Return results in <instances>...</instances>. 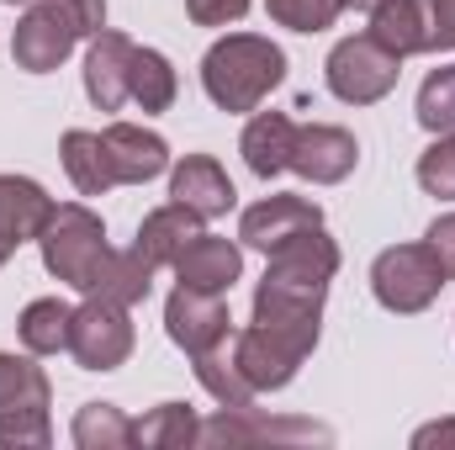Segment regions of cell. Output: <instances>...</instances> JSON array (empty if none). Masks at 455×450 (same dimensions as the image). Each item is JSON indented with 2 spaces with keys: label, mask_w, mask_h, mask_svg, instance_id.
Returning a JSON list of instances; mask_svg holds the SVG:
<instances>
[{
  "label": "cell",
  "mask_w": 455,
  "mask_h": 450,
  "mask_svg": "<svg viewBox=\"0 0 455 450\" xmlns=\"http://www.w3.org/2000/svg\"><path fill=\"white\" fill-rule=\"evenodd\" d=\"M334 270H339V244L323 228H307L291 244L270 249V265L254 286V324L318 329Z\"/></svg>",
  "instance_id": "cell-1"
},
{
  "label": "cell",
  "mask_w": 455,
  "mask_h": 450,
  "mask_svg": "<svg viewBox=\"0 0 455 450\" xmlns=\"http://www.w3.org/2000/svg\"><path fill=\"white\" fill-rule=\"evenodd\" d=\"M286 80V53L259 32H228L202 59V85L218 112H254Z\"/></svg>",
  "instance_id": "cell-2"
},
{
  "label": "cell",
  "mask_w": 455,
  "mask_h": 450,
  "mask_svg": "<svg viewBox=\"0 0 455 450\" xmlns=\"http://www.w3.org/2000/svg\"><path fill=\"white\" fill-rule=\"evenodd\" d=\"M96 32H107V0H32L16 21L11 59L27 75H48L75 53L80 37Z\"/></svg>",
  "instance_id": "cell-3"
},
{
  "label": "cell",
  "mask_w": 455,
  "mask_h": 450,
  "mask_svg": "<svg viewBox=\"0 0 455 450\" xmlns=\"http://www.w3.org/2000/svg\"><path fill=\"white\" fill-rule=\"evenodd\" d=\"M37 249H43L48 276L69 281L75 292H91L96 270H101L107 254H112V244H107V223H101L85 202H64V207H53V218H48L43 233H37Z\"/></svg>",
  "instance_id": "cell-4"
},
{
  "label": "cell",
  "mask_w": 455,
  "mask_h": 450,
  "mask_svg": "<svg viewBox=\"0 0 455 450\" xmlns=\"http://www.w3.org/2000/svg\"><path fill=\"white\" fill-rule=\"evenodd\" d=\"M318 350V329H286V324H249L233 339V366L254 392H281L302 360Z\"/></svg>",
  "instance_id": "cell-5"
},
{
  "label": "cell",
  "mask_w": 455,
  "mask_h": 450,
  "mask_svg": "<svg viewBox=\"0 0 455 450\" xmlns=\"http://www.w3.org/2000/svg\"><path fill=\"white\" fill-rule=\"evenodd\" d=\"M440 286H445V270L429 254V244H392L371 265V292L387 313H424L440 297Z\"/></svg>",
  "instance_id": "cell-6"
},
{
  "label": "cell",
  "mask_w": 455,
  "mask_h": 450,
  "mask_svg": "<svg viewBox=\"0 0 455 450\" xmlns=\"http://www.w3.org/2000/svg\"><path fill=\"white\" fill-rule=\"evenodd\" d=\"M323 75H329V91L339 96L344 107H371V101H381V96L397 85L403 59H397V53H387L371 32H360V37L334 43V53H329V64H323Z\"/></svg>",
  "instance_id": "cell-7"
},
{
  "label": "cell",
  "mask_w": 455,
  "mask_h": 450,
  "mask_svg": "<svg viewBox=\"0 0 455 450\" xmlns=\"http://www.w3.org/2000/svg\"><path fill=\"white\" fill-rule=\"evenodd\" d=\"M69 355L85 371H116L132 355V318L112 297H85L69 318Z\"/></svg>",
  "instance_id": "cell-8"
},
{
  "label": "cell",
  "mask_w": 455,
  "mask_h": 450,
  "mask_svg": "<svg viewBox=\"0 0 455 450\" xmlns=\"http://www.w3.org/2000/svg\"><path fill=\"white\" fill-rule=\"evenodd\" d=\"M164 334L175 339L186 355H202V350H218L233 334V318H228L223 292H196V286H175L170 302H164Z\"/></svg>",
  "instance_id": "cell-9"
},
{
  "label": "cell",
  "mask_w": 455,
  "mask_h": 450,
  "mask_svg": "<svg viewBox=\"0 0 455 450\" xmlns=\"http://www.w3.org/2000/svg\"><path fill=\"white\" fill-rule=\"evenodd\" d=\"M254 440H334L323 424L313 419H265L254 403L218 408L207 424H196V446H254Z\"/></svg>",
  "instance_id": "cell-10"
},
{
  "label": "cell",
  "mask_w": 455,
  "mask_h": 450,
  "mask_svg": "<svg viewBox=\"0 0 455 450\" xmlns=\"http://www.w3.org/2000/svg\"><path fill=\"white\" fill-rule=\"evenodd\" d=\"M355 165H360V143H355L349 127H334V122H307V127H297V138H291V170H297L302 181H313V186H339V181L355 175Z\"/></svg>",
  "instance_id": "cell-11"
},
{
  "label": "cell",
  "mask_w": 455,
  "mask_h": 450,
  "mask_svg": "<svg viewBox=\"0 0 455 450\" xmlns=\"http://www.w3.org/2000/svg\"><path fill=\"white\" fill-rule=\"evenodd\" d=\"M307 228H323V207H318V202H307V197H265V202H254V207L243 213L238 238H243L249 249L270 254V249L291 244V238L307 233Z\"/></svg>",
  "instance_id": "cell-12"
},
{
  "label": "cell",
  "mask_w": 455,
  "mask_h": 450,
  "mask_svg": "<svg viewBox=\"0 0 455 450\" xmlns=\"http://www.w3.org/2000/svg\"><path fill=\"white\" fill-rule=\"evenodd\" d=\"M170 202H180L186 213H196L202 223H212V218L233 213L238 191H233L228 170L212 154H186V159L170 170Z\"/></svg>",
  "instance_id": "cell-13"
},
{
  "label": "cell",
  "mask_w": 455,
  "mask_h": 450,
  "mask_svg": "<svg viewBox=\"0 0 455 450\" xmlns=\"http://www.w3.org/2000/svg\"><path fill=\"white\" fill-rule=\"evenodd\" d=\"M48 218H53V197H48L37 181H27V175H0V265H5L21 244H32Z\"/></svg>",
  "instance_id": "cell-14"
},
{
  "label": "cell",
  "mask_w": 455,
  "mask_h": 450,
  "mask_svg": "<svg viewBox=\"0 0 455 450\" xmlns=\"http://www.w3.org/2000/svg\"><path fill=\"white\" fill-rule=\"evenodd\" d=\"M101 143H107L116 186H143V181H154V175L170 170V143L159 133L138 127V122H112L101 133Z\"/></svg>",
  "instance_id": "cell-15"
},
{
  "label": "cell",
  "mask_w": 455,
  "mask_h": 450,
  "mask_svg": "<svg viewBox=\"0 0 455 450\" xmlns=\"http://www.w3.org/2000/svg\"><path fill=\"white\" fill-rule=\"evenodd\" d=\"M175 281L180 286H196V292H233V281L243 276V249L233 238L218 233H196L180 254H175Z\"/></svg>",
  "instance_id": "cell-16"
},
{
  "label": "cell",
  "mask_w": 455,
  "mask_h": 450,
  "mask_svg": "<svg viewBox=\"0 0 455 450\" xmlns=\"http://www.w3.org/2000/svg\"><path fill=\"white\" fill-rule=\"evenodd\" d=\"M132 37L127 32H96L91 37V53H85V96L101 107V112H116L127 101V69H132Z\"/></svg>",
  "instance_id": "cell-17"
},
{
  "label": "cell",
  "mask_w": 455,
  "mask_h": 450,
  "mask_svg": "<svg viewBox=\"0 0 455 450\" xmlns=\"http://www.w3.org/2000/svg\"><path fill=\"white\" fill-rule=\"evenodd\" d=\"M291 138H297V122L286 112H259L243 127V165L259 175V181H275L281 170H291Z\"/></svg>",
  "instance_id": "cell-18"
},
{
  "label": "cell",
  "mask_w": 455,
  "mask_h": 450,
  "mask_svg": "<svg viewBox=\"0 0 455 450\" xmlns=\"http://www.w3.org/2000/svg\"><path fill=\"white\" fill-rule=\"evenodd\" d=\"M387 53L408 59V53H429V16L424 0H381L371 5V27H365Z\"/></svg>",
  "instance_id": "cell-19"
},
{
  "label": "cell",
  "mask_w": 455,
  "mask_h": 450,
  "mask_svg": "<svg viewBox=\"0 0 455 450\" xmlns=\"http://www.w3.org/2000/svg\"><path fill=\"white\" fill-rule=\"evenodd\" d=\"M154 270H159V265H154L138 244H132V249H112L85 297H112L122 308H132V302H143V297L154 292Z\"/></svg>",
  "instance_id": "cell-20"
},
{
  "label": "cell",
  "mask_w": 455,
  "mask_h": 450,
  "mask_svg": "<svg viewBox=\"0 0 455 450\" xmlns=\"http://www.w3.org/2000/svg\"><path fill=\"white\" fill-rule=\"evenodd\" d=\"M59 154H64V170H69V181H75V191H80V197H107V191L116 186L101 133L69 127V133H64V143H59Z\"/></svg>",
  "instance_id": "cell-21"
},
{
  "label": "cell",
  "mask_w": 455,
  "mask_h": 450,
  "mask_svg": "<svg viewBox=\"0 0 455 450\" xmlns=\"http://www.w3.org/2000/svg\"><path fill=\"white\" fill-rule=\"evenodd\" d=\"M196 233H202V218L186 213L180 202H170V207H154V213L138 223V249H143L154 265H175V254H180Z\"/></svg>",
  "instance_id": "cell-22"
},
{
  "label": "cell",
  "mask_w": 455,
  "mask_h": 450,
  "mask_svg": "<svg viewBox=\"0 0 455 450\" xmlns=\"http://www.w3.org/2000/svg\"><path fill=\"white\" fill-rule=\"evenodd\" d=\"M127 101L143 107V117L170 112L175 107V69L159 48H132V69H127Z\"/></svg>",
  "instance_id": "cell-23"
},
{
  "label": "cell",
  "mask_w": 455,
  "mask_h": 450,
  "mask_svg": "<svg viewBox=\"0 0 455 450\" xmlns=\"http://www.w3.org/2000/svg\"><path fill=\"white\" fill-rule=\"evenodd\" d=\"M48 398H53V387H48L43 366L0 350V414H48Z\"/></svg>",
  "instance_id": "cell-24"
},
{
  "label": "cell",
  "mask_w": 455,
  "mask_h": 450,
  "mask_svg": "<svg viewBox=\"0 0 455 450\" xmlns=\"http://www.w3.org/2000/svg\"><path fill=\"white\" fill-rule=\"evenodd\" d=\"M69 318H75V308L64 297H37L21 308L16 334L32 355H59V350H69Z\"/></svg>",
  "instance_id": "cell-25"
},
{
  "label": "cell",
  "mask_w": 455,
  "mask_h": 450,
  "mask_svg": "<svg viewBox=\"0 0 455 450\" xmlns=\"http://www.w3.org/2000/svg\"><path fill=\"white\" fill-rule=\"evenodd\" d=\"M75 446L80 450H127V446H138V424L116 403H85L75 414Z\"/></svg>",
  "instance_id": "cell-26"
},
{
  "label": "cell",
  "mask_w": 455,
  "mask_h": 450,
  "mask_svg": "<svg viewBox=\"0 0 455 450\" xmlns=\"http://www.w3.org/2000/svg\"><path fill=\"white\" fill-rule=\"evenodd\" d=\"M138 446H148V450L196 446V414H191L186 403H159V408L138 424Z\"/></svg>",
  "instance_id": "cell-27"
},
{
  "label": "cell",
  "mask_w": 455,
  "mask_h": 450,
  "mask_svg": "<svg viewBox=\"0 0 455 450\" xmlns=\"http://www.w3.org/2000/svg\"><path fill=\"white\" fill-rule=\"evenodd\" d=\"M191 360H196V382H202V387H207V392H212L223 408L254 403V387L238 376V366L223 355V344H218V350H202V355H191Z\"/></svg>",
  "instance_id": "cell-28"
},
{
  "label": "cell",
  "mask_w": 455,
  "mask_h": 450,
  "mask_svg": "<svg viewBox=\"0 0 455 450\" xmlns=\"http://www.w3.org/2000/svg\"><path fill=\"white\" fill-rule=\"evenodd\" d=\"M344 5L349 0H265L270 21H281L291 32H323V27H334L344 16Z\"/></svg>",
  "instance_id": "cell-29"
},
{
  "label": "cell",
  "mask_w": 455,
  "mask_h": 450,
  "mask_svg": "<svg viewBox=\"0 0 455 450\" xmlns=\"http://www.w3.org/2000/svg\"><path fill=\"white\" fill-rule=\"evenodd\" d=\"M419 186L440 202H455V133H435V143L419 154Z\"/></svg>",
  "instance_id": "cell-30"
},
{
  "label": "cell",
  "mask_w": 455,
  "mask_h": 450,
  "mask_svg": "<svg viewBox=\"0 0 455 450\" xmlns=\"http://www.w3.org/2000/svg\"><path fill=\"white\" fill-rule=\"evenodd\" d=\"M419 122L429 133H455V64L451 69H435L419 91Z\"/></svg>",
  "instance_id": "cell-31"
},
{
  "label": "cell",
  "mask_w": 455,
  "mask_h": 450,
  "mask_svg": "<svg viewBox=\"0 0 455 450\" xmlns=\"http://www.w3.org/2000/svg\"><path fill=\"white\" fill-rule=\"evenodd\" d=\"M48 414H0V446L5 450H43L48 446Z\"/></svg>",
  "instance_id": "cell-32"
},
{
  "label": "cell",
  "mask_w": 455,
  "mask_h": 450,
  "mask_svg": "<svg viewBox=\"0 0 455 450\" xmlns=\"http://www.w3.org/2000/svg\"><path fill=\"white\" fill-rule=\"evenodd\" d=\"M424 16H429V53L455 48V0H424Z\"/></svg>",
  "instance_id": "cell-33"
},
{
  "label": "cell",
  "mask_w": 455,
  "mask_h": 450,
  "mask_svg": "<svg viewBox=\"0 0 455 450\" xmlns=\"http://www.w3.org/2000/svg\"><path fill=\"white\" fill-rule=\"evenodd\" d=\"M249 11V0H186V16L196 27H228Z\"/></svg>",
  "instance_id": "cell-34"
},
{
  "label": "cell",
  "mask_w": 455,
  "mask_h": 450,
  "mask_svg": "<svg viewBox=\"0 0 455 450\" xmlns=\"http://www.w3.org/2000/svg\"><path fill=\"white\" fill-rule=\"evenodd\" d=\"M424 244H429V254L440 260L445 281H455V213L435 218V223H429V233H424Z\"/></svg>",
  "instance_id": "cell-35"
},
{
  "label": "cell",
  "mask_w": 455,
  "mask_h": 450,
  "mask_svg": "<svg viewBox=\"0 0 455 450\" xmlns=\"http://www.w3.org/2000/svg\"><path fill=\"white\" fill-rule=\"evenodd\" d=\"M413 446L429 450V446H455V419H440V424H424L419 435H413Z\"/></svg>",
  "instance_id": "cell-36"
},
{
  "label": "cell",
  "mask_w": 455,
  "mask_h": 450,
  "mask_svg": "<svg viewBox=\"0 0 455 450\" xmlns=\"http://www.w3.org/2000/svg\"><path fill=\"white\" fill-rule=\"evenodd\" d=\"M349 5H360V11H371V5H381V0H349Z\"/></svg>",
  "instance_id": "cell-37"
},
{
  "label": "cell",
  "mask_w": 455,
  "mask_h": 450,
  "mask_svg": "<svg viewBox=\"0 0 455 450\" xmlns=\"http://www.w3.org/2000/svg\"><path fill=\"white\" fill-rule=\"evenodd\" d=\"M5 5H32V0H5Z\"/></svg>",
  "instance_id": "cell-38"
}]
</instances>
